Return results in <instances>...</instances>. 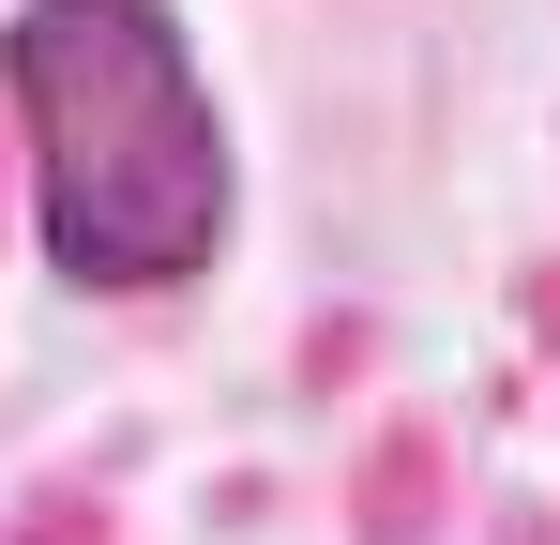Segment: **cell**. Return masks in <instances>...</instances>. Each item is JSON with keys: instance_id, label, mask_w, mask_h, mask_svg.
Listing matches in <instances>:
<instances>
[{"instance_id": "obj_1", "label": "cell", "mask_w": 560, "mask_h": 545, "mask_svg": "<svg viewBox=\"0 0 560 545\" xmlns=\"http://www.w3.org/2000/svg\"><path fill=\"white\" fill-rule=\"evenodd\" d=\"M0 91L31 121V228L77 288H183L228 243V121L167 0H15Z\"/></svg>"}]
</instances>
